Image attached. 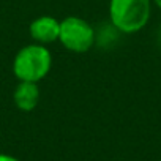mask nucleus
<instances>
[{"mask_svg": "<svg viewBox=\"0 0 161 161\" xmlns=\"http://www.w3.org/2000/svg\"><path fill=\"white\" fill-rule=\"evenodd\" d=\"M152 16V0H111L109 19L115 30L136 33L142 30Z\"/></svg>", "mask_w": 161, "mask_h": 161, "instance_id": "f257e3e1", "label": "nucleus"}, {"mask_svg": "<svg viewBox=\"0 0 161 161\" xmlns=\"http://www.w3.org/2000/svg\"><path fill=\"white\" fill-rule=\"evenodd\" d=\"M52 68V55L44 44H29L18 51L13 60V73L19 80L40 82Z\"/></svg>", "mask_w": 161, "mask_h": 161, "instance_id": "f03ea898", "label": "nucleus"}, {"mask_svg": "<svg viewBox=\"0 0 161 161\" xmlns=\"http://www.w3.org/2000/svg\"><path fill=\"white\" fill-rule=\"evenodd\" d=\"M95 40H97L95 30L86 19L77 16H68L63 21H60L58 41L69 52L84 54L92 49Z\"/></svg>", "mask_w": 161, "mask_h": 161, "instance_id": "7ed1b4c3", "label": "nucleus"}, {"mask_svg": "<svg viewBox=\"0 0 161 161\" xmlns=\"http://www.w3.org/2000/svg\"><path fill=\"white\" fill-rule=\"evenodd\" d=\"M30 36L38 44H49L58 41L60 35V21L52 16H40L32 21L29 27Z\"/></svg>", "mask_w": 161, "mask_h": 161, "instance_id": "20e7f679", "label": "nucleus"}, {"mask_svg": "<svg viewBox=\"0 0 161 161\" xmlns=\"http://www.w3.org/2000/svg\"><path fill=\"white\" fill-rule=\"evenodd\" d=\"M13 101L18 106V109H21L24 112L33 111L40 101V89H38L36 82L19 80L18 87L13 92Z\"/></svg>", "mask_w": 161, "mask_h": 161, "instance_id": "39448f33", "label": "nucleus"}, {"mask_svg": "<svg viewBox=\"0 0 161 161\" xmlns=\"http://www.w3.org/2000/svg\"><path fill=\"white\" fill-rule=\"evenodd\" d=\"M0 161H19L18 158L11 156V155H5V153H0Z\"/></svg>", "mask_w": 161, "mask_h": 161, "instance_id": "423d86ee", "label": "nucleus"}, {"mask_svg": "<svg viewBox=\"0 0 161 161\" xmlns=\"http://www.w3.org/2000/svg\"><path fill=\"white\" fill-rule=\"evenodd\" d=\"M152 2H153V3H155V5L159 8V10H161V0H152Z\"/></svg>", "mask_w": 161, "mask_h": 161, "instance_id": "0eeeda50", "label": "nucleus"}]
</instances>
